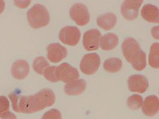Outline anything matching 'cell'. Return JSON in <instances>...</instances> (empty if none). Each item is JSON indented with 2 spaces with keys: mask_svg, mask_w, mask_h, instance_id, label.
<instances>
[{
  "mask_svg": "<svg viewBox=\"0 0 159 119\" xmlns=\"http://www.w3.org/2000/svg\"><path fill=\"white\" fill-rule=\"evenodd\" d=\"M13 110L17 112L33 114L52 106L55 102V95L49 88H44L34 95L22 96L11 93L9 95Z\"/></svg>",
  "mask_w": 159,
  "mask_h": 119,
  "instance_id": "1",
  "label": "cell"
},
{
  "mask_svg": "<svg viewBox=\"0 0 159 119\" xmlns=\"http://www.w3.org/2000/svg\"><path fill=\"white\" fill-rule=\"evenodd\" d=\"M27 20L30 26L39 29L47 26L50 20L49 12L47 8L40 4L34 5L27 12Z\"/></svg>",
  "mask_w": 159,
  "mask_h": 119,
  "instance_id": "2",
  "label": "cell"
},
{
  "mask_svg": "<svg viewBox=\"0 0 159 119\" xmlns=\"http://www.w3.org/2000/svg\"><path fill=\"white\" fill-rule=\"evenodd\" d=\"M100 58L96 53L86 54L80 62V68L81 72L86 75L95 74L99 68Z\"/></svg>",
  "mask_w": 159,
  "mask_h": 119,
  "instance_id": "3",
  "label": "cell"
},
{
  "mask_svg": "<svg viewBox=\"0 0 159 119\" xmlns=\"http://www.w3.org/2000/svg\"><path fill=\"white\" fill-rule=\"evenodd\" d=\"M70 18L78 25L84 26L90 20V14L88 7L83 4L76 3L70 9Z\"/></svg>",
  "mask_w": 159,
  "mask_h": 119,
  "instance_id": "4",
  "label": "cell"
},
{
  "mask_svg": "<svg viewBox=\"0 0 159 119\" xmlns=\"http://www.w3.org/2000/svg\"><path fill=\"white\" fill-rule=\"evenodd\" d=\"M56 76L58 81L69 83L79 78V71L67 63H63L57 66Z\"/></svg>",
  "mask_w": 159,
  "mask_h": 119,
  "instance_id": "5",
  "label": "cell"
},
{
  "mask_svg": "<svg viewBox=\"0 0 159 119\" xmlns=\"http://www.w3.org/2000/svg\"><path fill=\"white\" fill-rule=\"evenodd\" d=\"M81 33L76 26H66L60 30L59 39L64 44L75 46L80 40Z\"/></svg>",
  "mask_w": 159,
  "mask_h": 119,
  "instance_id": "6",
  "label": "cell"
},
{
  "mask_svg": "<svg viewBox=\"0 0 159 119\" xmlns=\"http://www.w3.org/2000/svg\"><path fill=\"white\" fill-rule=\"evenodd\" d=\"M143 0L124 1L121 6V14L127 20H134L139 16V12Z\"/></svg>",
  "mask_w": 159,
  "mask_h": 119,
  "instance_id": "7",
  "label": "cell"
},
{
  "mask_svg": "<svg viewBox=\"0 0 159 119\" xmlns=\"http://www.w3.org/2000/svg\"><path fill=\"white\" fill-rule=\"evenodd\" d=\"M101 33L98 29H91L84 33L83 45L87 51L96 50L99 48Z\"/></svg>",
  "mask_w": 159,
  "mask_h": 119,
  "instance_id": "8",
  "label": "cell"
},
{
  "mask_svg": "<svg viewBox=\"0 0 159 119\" xmlns=\"http://www.w3.org/2000/svg\"><path fill=\"white\" fill-rule=\"evenodd\" d=\"M128 87L131 92L143 93L149 87L148 80L143 75H132L128 79Z\"/></svg>",
  "mask_w": 159,
  "mask_h": 119,
  "instance_id": "9",
  "label": "cell"
},
{
  "mask_svg": "<svg viewBox=\"0 0 159 119\" xmlns=\"http://www.w3.org/2000/svg\"><path fill=\"white\" fill-rule=\"evenodd\" d=\"M47 58L52 63H59L67 55V49L59 43H53L47 48Z\"/></svg>",
  "mask_w": 159,
  "mask_h": 119,
  "instance_id": "10",
  "label": "cell"
},
{
  "mask_svg": "<svg viewBox=\"0 0 159 119\" xmlns=\"http://www.w3.org/2000/svg\"><path fill=\"white\" fill-rule=\"evenodd\" d=\"M122 50L125 59L129 63H130L132 59L141 49L137 40L132 38H128L124 40L122 44Z\"/></svg>",
  "mask_w": 159,
  "mask_h": 119,
  "instance_id": "11",
  "label": "cell"
},
{
  "mask_svg": "<svg viewBox=\"0 0 159 119\" xmlns=\"http://www.w3.org/2000/svg\"><path fill=\"white\" fill-rule=\"evenodd\" d=\"M30 73V65L24 60H19L15 61L11 67V74L16 79H25Z\"/></svg>",
  "mask_w": 159,
  "mask_h": 119,
  "instance_id": "12",
  "label": "cell"
},
{
  "mask_svg": "<svg viewBox=\"0 0 159 119\" xmlns=\"http://www.w3.org/2000/svg\"><path fill=\"white\" fill-rule=\"evenodd\" d=\"M159 110V98L156 95L147 97L142 106V111L144 115L152 117L156 115Z\"/></svg>",
  "mask_w": 159,
  "mask_h": 119,
  "instance_id": "13",
  "label": "cell"
},
{
  "mask_svg": "<svg viewBox=\"0 0 159 119\" xmlns=\"http://www.w3.org/2000/svg\"><path fill=\"white\" fill-rule=\"evenodd\" d=\"M86 88V82L84 79L75 80L67 83L64 88L66 95L69 96H77L83 93Z\"/></svg>",
  "mask_w": 159,
  "mask_h": 119,
  "instance_id": "14",
  "label": "cell"
},
{
  "mask_svg": "<svg viewBox=\"0 0 159 119\" xmlns=\"http://www.w3.org/2000/svg\"><path fill=\"white\" fill-rule=\"evenodd\" d=\"M141 17L144 20L150 23H159V9L157 6L148 4L144 5L141 11Z\"/></svg>",
  "mask_w": 159,
  "mask_h": 119,
  "instance_id": "15",
  "label": "cell"
},
{
  "mask_svg": "<svg viewBox=\"0 0 159 119\" xmlns=\"http://www.w3.org/2000/svg\"><path fill=\"white\" fill-rule=\"evenodd\" d=\"M117 17L112 12L105 13L97 19L98 26L104 30H110L115 27L117 23Z\"/></svg>",
  "mask_w": 159,
  "mask_h": 119,
  "instance_id": "16",
  "label": "cell"
},
{
  "mask_svg": "<svg viewBox=\"0 0 159 119\" xmlns=\"http://www.w3.org/2000/svg\"><path fill=\"white\" fill-rule=\"evenodd\" d=\"M119 43L118 36L112 33H109L103 36L100 40V46L103 50H111L115 49Z\"/></svg>",
  "mask_w": 159,
  "mask_h": 119,
  "instance_id": "17",
  "label": "cell"
},
{
  "mask_svg": "<svg viewBox=\"0 0 159 119\" xmlns=\"http://www.w3.org/2000/svg\"><path fill=\"white\" fill-rule=\"evenodd\" d=\"M104 69L109 73L119 72L122 68V61L118 58H110L106 60L103 63Z\"/></svg>",
  "mask_w": 159,
  "mask_h": 119,
  "instance_id": "18",
  "label": "cell"
},
{
  "mask_svg": "<svg viewBox=\"0 0 159 119\" xmlns=\"http://www.w3.org/2000/svg\"><path fill=\"white\" fill-rule=\"evenodd\" d=\"M132 67L137 71L143 70L146 65V55L143 50H139V52L132 59L130 63Z\"/></svg>",
  "mask_w": 159,
  "mask_h": 119,
  "instance_id": "19",
  "label": "cell"
},
{
  "mask_svg": "<svg viewBox=\"0 0 159 119\" xmlns=\"http://www.w3.org/2000/svg\"><path fill=\"white\" fill-rule=\"evenodd\" d=\"M159 44L158 42H156L151 45L149 55V64L152 68H159Z\"/></svg>",
  "mask_w": 159,
  "mask_h": 119,
  "instance_id": "20",
  "label": "cell"
},
{
  "mask_svg": "<svg viewBox=\"0 0 159 119\" xmlns=\"http://www.w3.org/2000/svg\"><path fill=\"white\" fill-rule=\"evenodd\" d=\"M49 66V63L43 57H38L36 58L33 64L34 71L38 74L42 75L45 69Z\"/></svg>",
  "mask_w": 159,
  "mask_h": 119,
  "instance_id": "21",
  "label": "cell"
},
{
  "mask_svg": "<svg viewBox=\"0 0 159 119\" xmlns=\"http://www.w3.org/2000/svg\"><path fill=\"white\" fill-rule=\"evenodd\" d=\"M127 106L129 109L133 111L139 109L143 106V98L139 95H133L130 96L127 101Z\"/></svg>",
  "mask_w": 159,
  "mask_h": 119,
  "instance_id": "22",
  "label": "cell"
},
{
  "mask_svg": "<svg viewBox=\"0 0 159 119\" xmlns=\"http://www.w3.org/2000/svg\"><path fill=\"white\" fill-rule=\"evenodd\" d=\"M57 68V66H48L45 69L43 72V74L46 79L48 80L51 82H58L56 76Z\"/></svg>",
  "mask_w": 159,
  "mask_h": 119,
  "instance_id": "23",
  "label": "cell"
},
{
  "mask_svg": "<svg viewBox=\"0 0 159 119\" xmlns=\"http://www.w3.org/2000/svg\"><path fill=\"white\" fill-rule=\"evenodd\" d=\"M10 104L9 99L4 96H0V117L9 111Z\"/></svg>",
  "mask_w": 159,
  "mask_h": 119,
  "instance_id": "24",
  "label": "cell"
},
{
  "mask_svg": "<svg viewBox=\"0 0 159 119\" xmlns=\"http://www.w3.org/2000/svg\"><path fill=\"white\" fill-rule=\"evenodd\" d=\"M41 119H62V115L58 109H52L46 112Z\"/></svg>",
  "mask_w": 159,
  "mask_h": 119,
  "instance_id": "25",
  "label": "cell"
},
{
  "mask_svg": "<svg viewBox=\"0 0 159 119\" xmlns=\"http://www.w3.org/2000/svg\"><path fill=\"white\" fill-rule=\"evenodd\" d=\"M16 4L18 7L24 8L26 7L29 4H30V1H16Z\"/></svg>",
  "mask_w": 159,
  "mask_h": 119,
  "instance_id": "26",
  "label": "cell"
},
{
  "mask_svg": "<svg viewBox=\"0 0 159 119\" xmlns=\"http://www.w3.org/2000/svg\"><path fill=\"white\" fill-rule=\"evenodd\" d=\"M1 118L2 119H17L15 114L9 111L6 112Z\"/></svg>",
  "mask_w": 159,
  "mask_h": 119,
  "instance_id": "27",
  "label": "cell"
},
{
  "mask_svg": "<svg viewBox=\"0 0 159 119\" xmlns=\"http://www.w3.org/2000/svg\"><path fill=\"white\" fill-rule=\"evenodd\" d=\"M5 8V2L4 1H0V14L2 13Z\"/></svg>",
  "mask_w": 159,
  "mask_h": 119,
  "instance_id": "28",
  "label": "cell"
}]
</instances>
